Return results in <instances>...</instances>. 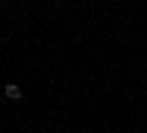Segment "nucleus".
Returning a JSON list of instances; mask_svg holds the SVG:
<instances>
[{"instance_id":"nucleus-1","label":"nucleus","mask_w":147,"mask_h":133,"mask_svg":"<svg viewBox=\"0 0 147 133\" xmlns=\"http://www.w3.org/2000/svg\"><path fill=\"white\" fill-rule=\"evenodd\" d=\"M3 95H6L9 101H21V98H24V92H21V86H15V83H9V86L3 89Z\"/></svg>"}]
</instances>
